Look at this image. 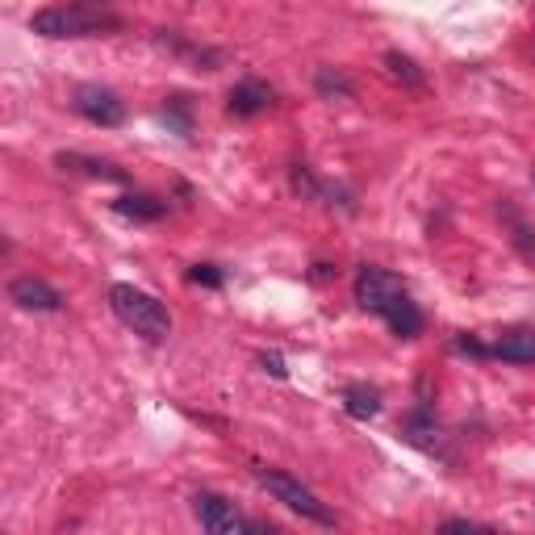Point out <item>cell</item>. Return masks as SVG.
I'll return each mask as SVG.
<instances>
[{
	"mask_svg": "<svg viewBox=\"0 0 535 535\" xmlns=\"http://www.w3.org/2000/svg\"><path fill=\"white\" fill-rule=\"evenodd\" d=\"M30 30L42 38H101L122 30V17L101 13L92 5H55V9H38L30 17Z\"/></svg>",
	"mask_w": 535,
	"mask_h": 535,
	"instance_id": "6da1fadb",
	"label": "cell"
},
{
	"mask_svg": "<svg viewBox=\"0 0 535 535\" xmlns=\"http://www.w3.org/2000/svg\"><path fill=\"white\" fill-rule=\"evenodd\" d=\"M109 310L118 314L134 335H143L151 343H164L172 335V314L164 310V301L151 297L147 289H134V285H113L109 289Z\"/></svg>",
	"mask_w": 535,
	"mask_h": 535,
	"instance_id": "7a4b0ae2",
	"label": "cell"
},
{
	"mask_svg": "<svg viewBox=\"0 0 535 535\" xmlns=\"http://www.w3.org/2000/svg\"><path fill=\"white\" fill-rule=\"evenodd\" d=\"M251 477L260 481V490H268L281 506H289L293 515H301V519H310V523H322V527H335V515H331V506L322 502L310 485H301L297 477H289V473H281V469H268V464H255L251 469Z\"/></svg>",
	"mask_w": 535,
	"mask_h": 535,
	"instance_id": "3957f363",
	"label": "cell"
},
{
	"mask_svg": "<svg viewBox=\"0 0 535 535\" xmlns=\"http://www.w3.org/2000/svg\"><path fill=\"white\" fill-rule=\"evenodd\" d=\"M398 435H402V444L418 448L423 456H435V460H444V464H452V460H456V452H452V439H448L444 423H439V418H435V410H431L427 402L418 406V410H410V414L402 418Z\"/></svg>",
	"mask_w": 535,
	"mask_h": 535,
	"instance_id": "277c9868",
	"label": "cell"
},
{
	"mask_svg": "<svg viewBox=\"0 0 535 535\" xmlns=\"http://www.w3.org/2000/svg\"><path fill=\"white\" fill-rule=\"evenodd\" d=\"M402 293H406V281L398 272H385L377 264H364L356 272V301H360V310H368V314L381 318Z\"/></svg>",
	"mask_w": 535,
	"mask_h": 535,
	"instance_id": "5b68a950",
	"label": "cell"
},
{
	"mask_svg": "<svg viewBox=\"0 0 535 535\" xmlns=\"http://www.w3.org/2000/svg\"><path fill=\"white\" fill-rule=\"evenodd\" d=\"M193 515H197V523H201L205 531H214V535H239V531H268L264 523H251V519H243L239 510H235V502H230V498H222V494H209V490L193 494Z\"/></svg>",
	"mask_w": 535,
	"mask_h": 535,
	"instance_id": "8992f818",
	"label": "cell"
},
{
	"mask_svg": "<svg viewBox=\"0 0 535 535\" xmlns=\"http://www.w3.org/2000/svg\"><path fill=\"white\" fill-rule=\"evenodd\" d=\"M72 109L80 113L84 122H92V126H105V130H113V126H122V122H126V105H122L118 97H113L109 88H97V84H84V88H76Z\"/></svg>",
	"mask_w": 535,
	"mask_h": 535,
	"instance_id": "52a82bcc",
	"label": "cell"
},
{
	"mask_svg": "<svg viewBox=\"0 0 535 535\" xmlns=\"http://www.w3.org/2000/svg\"><path fill=\"white\" fill-rule=\"evenodd\" d=\"M9 301L30 314H59L63 310V293L55 285H46L42 276H17L9 281Z\"/></svg>",
	"mask_w": 535,
	"mask_h": 535,
	"instance_id": "ba28073f",
	"label": "cell"
},
{
	"mask_svg": "<svg viewBox=\"0 0 535 535\" xmlns=\"http://www.w3.org/2000/svg\"><path fill=\"white\" fill-rule=\"evenodd\" d=\"M276 105V92H272V84H264V80H239L235 88H230V113L235 118H260V113H268Z\"/></svg>",
	"mask_w": 535,
	"mask_h": 535,
	"instance_id": "9c48e42d",
	"label": "cell"
},
{
	"mask_svg": "<svg viewBox=\"0 0 535 535\" xmlns=\"http://www.w3.org/2000/svg\"><path fill=\"white\" fill-rule=\"evenodd\" d=\"M55 164H59L63 172H80V176L109 180V184H126V180H130L118 164H109V159H97V155H80V151H63V155H55Z\"/></svg>",
	"mask_w": 535,
	"mask_h": 535,
	"instance_id": "30bf717a",
	"label": "cell"
},
{
	"mask_svg": "<svg viewBox=\"0 0 535 535\" xmlns=\"http://www.w3.org/2000/svg\"><path fill=\"white\" fill-rule=\"evenodd\" d=\"M490 360L502 364H535V331L519 327V331H506L490 343Z\"/></svg>",
	"mask_w": 535,
	"mask_h": 535,
	"instance_id": "8fae6325",
	"label": "cell"
},
{
	"mask_svg": "<svg viewBox=\"0 0 535 535\" xmlns=\"http://www.w3.org/2000/svg\"><path fill=\"white\" fill-rule=\"evenodd\" d=\"M381 322H385V327L398 335V339H418V335H423V327H427V318H423V310H418L414 301H410V293H402L398 301H393V306L381 314Z\"/></svg>",
	"mask_w": 535,
	"mask_h": 535,
	"instance_id": "7c38bea8",
	"label": "cell"
},
{
	"mask_svg": "<svg viewBox=\"0 0 535 535\" xmlns=\"http://www.w3.org/2000/svg\"><path fill=\"white\" fill-rule=\"evenodd\" d=\"M113 214L126 218V222H159V218L168 214V205L147 197V193H126V197L113 201Z\"/></svg>",
	"mask_w": 535,
	"mask_h": 535,
	"instance_id": "4fadbf2b",
	"label": "cell"
},
{
	"mask_svg": "<svg viewBox=\"0 0 535 535\" xmlns=\"http://www.w3.org/2000/svg\"><path fill=\"white\" fill-rule=\"evenodd\" d=\"M343 410H347V418H356V423H368V418L381 414V389H372V385H347L343 389Z\"/></svg>",
	"mask_w": 535,
	"mask_h": 535,
	"instance_id": "5bb4252c",
	"label": "cell"
},
{
	"mask_svg": "<svg viewBox=\"0 0 535 535\" xmlns=\"http://www.w3.org/2000/svg\"><path fill=\"white\" fill-rule=\"evenodd\" d=\"M385 72L398 80V84H406V88H423V84H427V76L414 67V59H406V55H398V51L385 55Z\"/></svg>",
	"mask_w": 535,
	"mask_h": 535,
	"instance_id": "9a60e30c",
	"label": "cell"
},
{
	"mask_svg": "<svg viewBox=\"0 0 535 535\" xmlns=\"http://www.w3.org/2000/svg\"><path fill=\"white\" fill-rule=\"evenodd\" d=\"M314 84H318V92L322 97H352V80H347L343 72H335V67H318V76H314Z\"/></svg>",
	"mask_w": 535,
	"mask_h": 535,
	"instance_id": "2e32d148",
	"label": "cell"
},
{
	"mask_svg": "<svg viewBox=\"0 0 535 535\" xmlns=\"http://www.w3.org/2000/svg\"><path fill=\"white\" fill-rule=\"evenodd\" d=\"M164 122H168V130H176V134L189 138V134H193V113H189V101H184V97H172V101L164 105Z\"/></svg>",
	"mask_w": 535,
	"mask_h": 535,
	"instance_id": "e0dca14e",
	"label": "cell"
},
{
	"mask_svg": "<svg viewBox=\"0 0 535 535\" xmlns=\"http://www.w3.org/2000/svg\"><path fill=\"white\" fill-rule=\"evenodd\" d=\"M189 281L193 285H205V289H222L226 285V272L218 264H193L189 268Z\"/></svg>",
	"mask_w": 535,
	"mask_h": 535,
	"instance_id": "ac0fdd59",
	"label": "cell"
},
{
	"mask_svg": "<svg viewBox=\"0 0 535 535\" xmlns=\"http://www.w3.org/2000/svg\"><path fill=\"white\" fill-rule=\"evenodd\" d=\"M260 368L268 372V377H276V381H285V377H289V368H285V360H281V356H276V352L260 356Z\"/></svg>",
	"mask_w": 535,
	"mask_h": 535,
	"instance_id": "d6986e66",
	"label": "cell"
},
{
	"mask_svg": "<svg viewBox=\"0 0 535 535\" xmlns=\"http://www.w3.org/2000/svg\"><path fill=\"white\" fill-rule=\"evenodd\" d=\"M310 281H314V285H327V281H335V264H327V260H318V264L310 268Z\"/></svg>",
	"mask_w": 535,
	"mask_h": 535,
	"instance_id": "ffe728a7",
	"label": "cell"
},
{
	"mask_svg": "<svg viewBox=\"0 0 535 535\" xmlns=\"http://www.w3.org/2000/svg\"><path fill=\"white\" fill-rule=\"evenodd\" d=\"M444 527H448V531H494L490 523H477V519H448Z\"/></svg>",
	"mask_w": 535,
	"mask_h": 535,
	"instance_id": "44dd1931",
	"label": "cell"
},
{
	"mask_svg": "<svg viewBox=\"0 0 535 535\" xmlns=\"http://www.w3.org/2000/svg\"><path fill=\"white\" fill-rule=\"evenodd\" d=\"M80 5H97V0H80Z\"/></svg>",
	"mask_w": 535,
	"mask_h": 535,
	"instance_id": "7402d4cb",
	"label": "cell"
}]
</instances>
